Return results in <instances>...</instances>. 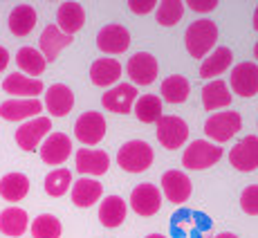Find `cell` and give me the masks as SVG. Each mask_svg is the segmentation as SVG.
<instances>
[{"label": "cell", "mask_w": 258, "mask_h": 238, "mask_svg": "<svg viewBox=\"0 0 258 238\" xmlns=\"http://www.w3.org/2000/svg\"><path fill=\"white\" fill-rule=\"evenodd\" d=\"M216 238H240V236H236V234H231V231H222V234H218Z\"/></svg>", "instance_id": "obj_40"}, {"label": "cell", "mask_w": 258, "mask_h": 238, "mask_svg": "<svg viewBox=\"0 0 258 238\" xmlns=\"http://www.w3.org/2000/svg\"><path fill=\"white\" fill-rule=\"evenodd\" d=\"M254 29L258 32V7H256V12H254Z\"/></svg>", "instance_id": "obj_41"}, {"label": "cell", "mask_w": 258, "mask_h": 238, "mask_svg": "<svg viewBox=\"0 0 258 238\" xmlns=\"http://www.w3.org/2000/svg\"><path fill=\"white\" fill-rule=\"evenodd\" d=\"M229 162L236 171L251 173L258 168V135H247L229 151Z\"/></svg>", "instance_id": "obj_10"}, {"label": "cell", "mask_w": 258, "mask_h": 238, "mask_svg": "<svg viewBox=\"0 0 258 238\" xmlns=\"http://www.w3.org/2000/svg\"><path fill=\"white\" fill-rule=\"evenodd\" d=\"M162 191H164L166 200H171L173 205H184V202L191 198L193 185L191 177L186 175L184 171H177V168H171L162 175Z\"/></svg>", "instance_id": "obj_9"}, {"label": "cell", "mask_w": 258, "mask_h": 238, "mask_svg": "<svg viewBox=\"0 0 258 238\" xmlns=\"http://www.w3.org/2000/svg\"><path fill=\"white\" fill-rule=\"evenodd\" d=\"M36 9L32 5H18V7L12 9L9 14V29H12L14 36H27L34 27H36Z\"/></svg>", "instance_id": "obj_24"}, {"label": "cell", "mask_w": 258, "mask_h": 238, "mask_svg": "<svg viewBox=\"0 0 258 238\" xmlns=\"http://www.w3.org/2000/svg\"><path fill=\"white\" fill-rule=\"evenodd\" d=\"M61 220L52 214H41L32 222V236L34 238H61Z\"/></svg>", "instance_id": "obj_35"}, {"label": "cell", "mask_w": 258, "mask_h": 238, "mask_svg": "<svg viewBox=\"0 0 258 238\" xmlns=\"http://www.w3.org/2000/svg\"><path fill=\"white\" fill-rule=\"evenodd\" d=\"M97 47L106 54H123L131 47V32L123 25H106L97 34Z\"/></svg>", "instance_id": "obj_12"}, {"label": "cell", "mask_w": 258, "mask_h": 238, "mask_svg": "<svg viewBox=\"0 0 258 238\" xmlns=\"http://www.w3.org/2000/svg\"><path fill=\"white\" fill-rule=\"evenodd\" d=\"M74 135L81 144L86 146H94L103 140L106 135V119L101 112L97 110H88L83 115H79L77 124H74Z\"/></svg>", "instance_id": "obj_6"}, {"label": "cell", "mask_w": 258, "mask_h": 238, "mask_svg": "<svg viewBox=\"0 0 258 238\" xmlns=\"http://www.w3.org/2000/svg\"><path fill=\"white\" fill-rule=\"evenodd\" d=\"M72 187V173L70 168H54L45 175V191L52 198L66 196V191Z\"/></svg>", "instance_id": "obj_33"}, {"label": "cell", "mask_w": 258, "mask_h": 238, "mask_svg": "<svg viewBox=\"0 0 258 238\" xmlns=\"http://www.w3.org/2000/svg\"><path fill=\"white\" fill-rule=\"evenodd\" d=\"M131 207L140 216H155L162 207V193L155 185H137L131 193Z\"/></svg>", "instance_id": "obj_14"}, {"label": "cell", "mask_w": 258, "mask_h": 238, "mask_svg": "<svg viewBox=\"0 0 258 238\" xmlns=\"http://www.w3.org/2000/svg\"><path fill=\"white\" fill-rule=\"evenodd\" d=\"M56 21H58L56 27L61 29L63 34H68V36L77 34L79 29L86 25V12H83V5L63 3L61 7H58V12H56Z\"/></svg>", "instance_id": "obj_22"}, {"label": "cell", "mask_w": 258, "mask_h": 238, "mask_svg": "<svg viewBox=\"0 0 258 238\" xmlns=\"http://www.w3.org/2000/svg\"><path fill=\"white\" fill-rule=\"evenodd\" d=\"M146 238H166V236H162V234H151V236H146Z\"/></svg>", "instance_id": "obj_42"}, {"label": "cell", "mask_w": 258, "mask_h": 238, "mask_svg": "<svg viewBox=\"0 0 258 238\" xmlns=\"http://www.w3.org/2000/svg\"><path fill=\"white\" fill-rule=\"evenodd\" d=\"M135 115L144 124H155L162 119V99L155 95H142L135 101Z\"/></svg>", "instance_id": "obj_32"}, {"label": "cell", "mask_w": 258, "mask_h": 238, "mask_svg": "<svg viewBox=\"0 0 258 238\" xmlns=\"http://www.w3.org/2000/svg\"><path fill=\"white\" fill-rule=\"evenodd\" d=\"M234 63V54H231L229 47H216L209 56L202 61L200 66V77L202 79H213L218 74H222L227 68Z\"/></svg>", "instance_id": "obj_28"}, {"label": "cell", "mask_w": 258, "mask_h": 238, "mask_svg": "<svg viewBox=\"0 0 258 238\" xmlns=\"http://www.w3.org/2000/svg\"><path fill=\"white\" fill-rule=\"evenodd\" d=\"M103 193V187L99 180H94V177H81V180H77L72 185V202L77 207H92L94 202L101 198Z\"/></svg>", "instance_id": "obj_23"}, {"label": "cell", "mask_w": 258, "mask_h": 238, "mask_svg": "<svg viewBox=\"0 0 258 238\" xmlns=\"http://www.w3.org/2000/svg\"><path fill=\"white\" fill-rule=\"evenodd\" d=\"M155 160V153L144 140L126 142L117 153V164L128 173H144Z\"/></svg>", "instance_id": "obj_2"}, {"label": "cell", "mask_w": 258, "mask_h": 238, "mask_svg": "<svg viewBox=\"0 0 258 238\" xmlns=\"http://www.w3.org/2000/svg\"><path fill=\"white\" fill-rule=\"evenodd\" d=\"M231 103V90L227 88V83L222 79L207 83L202 88V106L207 110H218V108H227Z\"/></svg>", "instance_id": "obj_25"}, {"label": "cell", "mask_w": 258, "mask_h": 238, "mask_svg": "<svg viewBox=\"0 0 258 238\" xmlns=\"http://www.w3.org/2000/svg\"><path fill=\"white\" fill-rule=\"evenodd\" d=\"M222 157V148L211 144L209 140H196L191 142L182 153V164L191 171H202V168H209L216 162H220Z\"/></svg>", "instance_id": "obj_3"}, {"label": "cell", "mask_w": 258, "mask_h": 238, "mask_svg": "<svg viewBox=\"0 0 258 238\" xmlns=\"http://www.w3.org/2000/svg\"><path fill=\"white\" fill-rule=\"evenodd\" d=\"M240 128H242V117H240V112H234V110L216 112V115H211L209 119H207V124H205L207 137L213 140V142L231 140Z\"/></svg>", "instance_id": "obj_4"}, {"label": "cell", "mask_w": 258, "mask_h": 238, "mask_svg": "<svg viewBox=\"0 0 258 238\" xmlns=\"http://www.w3.org/2000/svg\"><path fill=\"white\" fill-rule=\"evenodd\" d=\"M16 63L18 68L29 74L32 79H38V74H43V70H45V58H43V54L38 52L36 47H21L16 52Z\"/></svg>", "instance_id": "obj_31"}, {"label": "cell", "mask_w": 258, "mask_h": 238, "mask_svg": "<svg viewBox=\"0 0 258 238\" xmlns=\"http://www.w3.org/2000/svg\"><path fill=\"white\" fill-rule=\"evenodd\" d=\"M254 56H256V61H258V43L254 45Z\"/></svg>", "instance_id": "obj_43"}, {"label": "cell", "mask_w": 258, "mask_h": 238, "mask_svg": "<svg viewBox=\"0 0 258 238\" xmlns=\"http://www.w3.org/2000/svg\"><path fill=\"white\" fill-rule=\"evenodd\" d=\"M137 101V88L133 83H119L112 86L108 92H103L101 103L106 110L117 112V115H128Z\"/></svg>", "instance_id": "obj_7"}, {"label": "cell", "mask_w": 258, "mask_h": 238, "mask_svg": "<svg viewBox=\"0 0 258 238\" xmlns=\"http://www.w3.org/2000/svg\"><path fill=\"white\" fill-rule=\"evenodd\" d=\"M49 128H52L49 117H34V119H29V122H25L21 128H16V144L23 148V151H27V153L36 151L43 137H47Z\"/></svg>", "instance_id": "obj_8"}, {"label": "cell", "mask_w": 258, "mask_h": 238, "mask_svg": "<svg viewBox=\"0 0 258 238\" xmlns=\"http://www.w3.org/2000/svg\"><path fill=\"white\" fill-rule=\"evenodd\" d=\"M240 207L245 214L258 216V185L247 187V189L240 193Z\"/></svg>", "instance_id": "obj_36"}, {"label": "cell", "mask_w": 258, "mask_h": 238, "mask_svg": "<svg viewBox=\"0 0 258 238\" xmlns=\"http://www.w3.org/2000/svg\"><path fill=\"white\" fill-rule=\"evenodd\" d=\"M70 153H72V142L66 133H52L41 144V160L45 164H52V166L63 164L70 157Z\"/></svg>", "instance_id": "obj_15"}, {"label": "cell", "mask_w": 258, "mask_h": 238, "mask_svg": "<svg viewBox=\"0 0 258 238\" xmlns=\"http://www.w3.org/2000/svg\"><path fill=\"white\" fill-rule=\"evenodd\" d=\"M121 77V63L117 58H97L90 66V81L99 88L115 86Z\"/></svg>", "instance_id": "obj_21"}, {"label": "cell", "mask_w": 258, "mask_h": 238, "mask_svg": "<svg viewBox=\"0 0 258 238\" xmlns=\"http://www.w3.org/2000/svg\"><path fill=\"white\" fill-rule=\"evenodd\" d=\"M162 99L168 103H182L186 101L188 92H191V83H188V79H184L182 74H171V77H166L164 81H162Z\"/></svg>", "instance_id": "obj_30"}, {"label": "cell", "mask_w": 258, "mask_h": 238, "mask_svg": "<svg viewBox=\"0 0 258 238\" xmlns=\"http://www.w3.org/2000/svg\"><path fill=\"white\" fill-rule=\"evenodd\" d=\"M231 90L238 97H254L258 92V66L251 61H242L231 70Z\"/></svg>", "instance_id": "obj_13"}, {"label": "cell", "mask_w": 258, "mask_h": 238, "mask_svg": "<svg viewBox=\"0 0 258 238\" xmlns=\"http://www.w3.org/2000/svg\"><path fill=\"white\" fill-rule=\"evenodd\" d=\"M7 66H9V52H7V47L0 45V72H3Z\"/></svg>", "instance_id": "obj_39"}, {"label": "cell", "mask_w": 258, "mask_h": 238, "mask_svg": "<svg viewBox=\"0 0 258 238\" xmlns=\"http://www.w3.org/2000/svg\"><path fill=\"white\" fill-rule=\"evenodd\" d=\"M188 7L198 14H207V12H213L218 7V0H188Z\"/></svg>", "instance_id": "obj_38"}, {"label": "cell", "mask_w": 258, "mask_h": 238, "mask_svg": "<svg viewBox=\"0 0 258 238\" xmlns=\"http://www.w3.org/2000/svg\"><path fill=\"white\" fill-rule=\"evenodd\" d=\"M157 70H160V68H157L155 56L148 52H137L135 56H131L126 63L128 77H131L133 83H137V86H151L157 79Z\"/></svg>", "instance_id": "obj_11"}, {"label": "cell", "mask_w": 258, "mask_h": 238, "mask_svg": "<svg viewBox=\"0 0 258 238\" xmlns=\"http://www.w3.org/2000/svg\"><path fill=\"white\" fill-rule=\"evenodd\" d=\"M29 227V218H27V211L21 209V207H9L0 214V231L5 236H23Z\"/></svg>", "instance_id": "obj_27"}, {"label": "cell", "mask_w": 258, "mask_h": 238, "mask_svg": "<svg viewBox=\"0 0 258 238\" xmlns=\"http://www.w3.org/2000/svg\"><path fill=\"white\" fill-rule=\"evenodd\" d=\"M126 202L121 200L119 196H108L106 200L101 202V207H99V220H101L103 227H108V229H115L123 222V218H126Z\"/></svg>", "instance_id": "obj_26"}, {"label": "cell", "mask_w": 258, "mask_h": 238, "mask_svg": "<svg viewBox=\"0 0 258 238\" xmlns=\"http://www.w3.org/2000/svg\"><path fill=\"white\" fill-rule=\"evenodd\" d=\"M74 106V92L66 83H54L45 92V108L52 117H66Z\"/></svg>", "instance_id": "obj_20"}, {"label": "cell", "mask_w": 258, "mask_h": 238, "mask_svg": "<svg viewBox=\"0 0 258 238\" xmlns=\"http://www.w3.org/2000/svg\"><path fill=\"white\" fill-rule=\"evenodd\" d=\"M3 90L9 92V95H14V97L36 99L43 90H45V86H43L41 79H32V77H25L21 72H14L3 81Z\"/></svg>", "instance_id": "obj_17"}, {"label": "cell", "mask_w": 258, "mask_h": 238, "mask_svg": "<svg viewBox=\"0 0 258 238\" xmlns=\"http://www.w3.org/2000/svg\"><path fill=\"white\" fill-rule=\"evenodd\" d=\"M182 16H184V3L180 0H164L155 9V18L162 27H173L182 21Z\"/></svg>", "instance_id": "obj_34"}, {"label": "cell", "mask_w": 258, "mask_h": 238, "mask_svg": "<svg viewBox=\"0 0 258 238\" xmlns=\"http://www.w3.org/2000/svg\"><path fill=\"white\" fill-rule=\"evenodd\" d=\"M29 193V177L23 173H7L0 180V196L9 202H18L23 200Z\"/></svg>", "instance_id": "obj_29"}, {"label": "cell", "mask_w": 258, "mask_h": 238, "mask_svg": "<svg viewBox=\"0 0 258 238\" xmlns=\"http://www.w3.org/2000/svg\"><path fill=\"white\" fill-rule=\"evenodd\" d=\"M77 171L81 175H103L110 166V157L106 151H94V148H81L77 151Z\"/></svg>", "instance_id": "obj_18"}, {"label": "cell", "mask_w": 258, "mask_h": 238, "mask_svg": "<svg viewBox=\"0 0 258 238\" xmlns=\"http://www.w3.org/2000/svg\"><path fill=\"white\" fill-rule=\"evenodd\" d=\"M216 41H218V27H216V23L213 21H209V18L193 21L186 27L184 45H186V52L191 54L193 58L207 56L209 49L216 45Z\"/></svg>", "instance_id": "obj_1"}, {"label": "cell", "mask_w": 258, "mask_h": 238, "mask_svg": "<svg viewBox=\"0 0 258 238\" xmlns=\"http://www.w3.org/2000/svg\"><path fill=\"white\" fill-rule=\"evenodd\" d=\"M43 103L38 99H9L0 103V117L7 122H23V119L38 117Z\"/></svg>", "instance_id": "obj_16"}, {"label": "cell", "mask_w": 258, "mask_h": 238, "mask_svg": "<svg viewBox=\"0 0 258 238\" xmlns=\"http://www.w3.org/2000/svg\"><path fill=\"white\" fill-rule=\"evenodd\" d=\"M157 140L168 151L184 146V142L188 140L186 122L177 115H162V119L157 122Z\"/></svg>", "instance_id": "obj_5"}, {"label": "cell", "mask_w": 258, "mask_h": 238, "mask_svg": "<svg viewBox=\"0 0 258 238\" xmlns=\"http://www.w3.org/2000/svg\"><path fill=\"white\" fill-rule=\"evenodd\" d=\"M72 41H74V38L68 36V34H63L61 29L56 27V25H47V27L43 29L41 38H38V45H41V49H38V52L43 54L45 63L56 61L58 52H61L63 47L72 45Z\"/></svg>", "instance_id": "obj_19"}, {"label": "cell", "mask_w": 258, "mask_h": 238, "mask_svg": "<svg viewBox=\"0 0 258 238\" xmlns=\"http://www.w3.org/2000/svg\"><path fill=\"white\" fill-rule=\"evenodd\" d=\"M128 9H131L133 14H151L153 9H157V3L155 0H131L128 3Z\"/></svg>", "instance_id": "obj_37"}]
</instances>
